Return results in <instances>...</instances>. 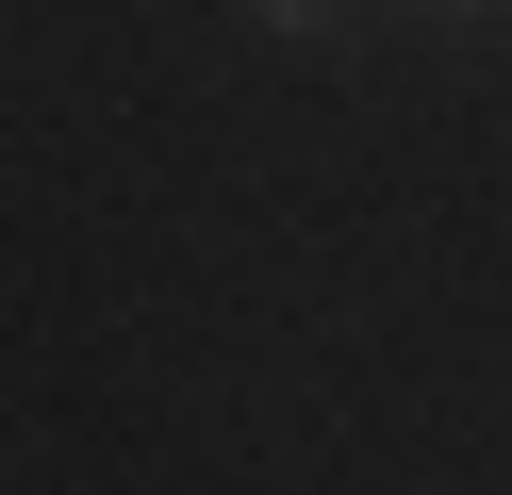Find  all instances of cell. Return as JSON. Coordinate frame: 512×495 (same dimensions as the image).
<instances>
[{
	"instance_id": "6da1fadb",
	"label": "cell",
	"mask_w": 512,
	"mask_h": 495,
	"mask_svg": "<svg viewBox=\"0 0 512 495\" xmlns=\"http://www.w3.org/2000/svg\"><path fill=\"white\" fill-rule=\"evenodd\" d=\"M446 17H496V0H446Z\"/></svg>"
},
{
	"instance_id": "7a4b0ae2",
	"label": "cell",
	"mask_w": 512,
	"mask_h": 495,
	"mask_svg": "<svg viewBox=\"0 0 512 495\" xmlns=\"http://www.w3.org/2000/svg\"><path fill=\"white\" fill-rule=\"evenodd\" d=\"M265 17H314V0H265Z\"/></svg>"
}]
</instances>
